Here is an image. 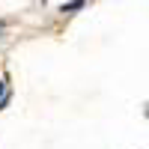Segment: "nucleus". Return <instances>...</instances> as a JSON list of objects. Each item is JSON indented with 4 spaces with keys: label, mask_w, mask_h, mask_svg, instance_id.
I'll return each mask as SVG.
<instances>
[{
    "label": "nucleus",
    "mask_w": 149,
    "mask_h": 149,
    "mask_svg": "<svg viewBox=\"0 0 149 149\" xmlns=\"http://www.w3.org/2000/svg\"><path fill=\"white\" fill-rule=\"evenodd\" d=\"M81 6H84V0H72V3H63V12H74Z\"/></svg>",
    "instance_id": "nucleus-1"
}]
</instances>
